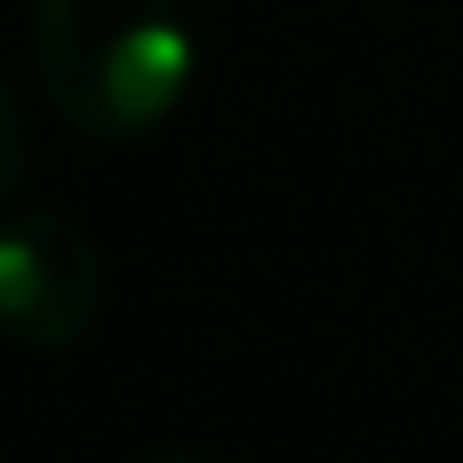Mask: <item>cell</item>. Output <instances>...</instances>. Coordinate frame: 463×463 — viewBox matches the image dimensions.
<instances>
[{
	"instance_id": "1",
	"label": "cell",
	"mask_w": 463,
	"mask_h": 463,
	"mask_svg": "<svg viewBox=\"0 0 463 463\" xmlns=\"http://www.w3.org/2000/svg\"><path fill=\"white\" fill-rule=\"evenodd\" d=\"M34 82L89 144H137L184 102L198 42L184 0H34Z\"/></svg>"
},
{
	"instance_id": "2",
	"label": "cell",
	"mask_w": 463,
	"mask_h": 463,
	"mask_svg": "<svg viewBox=\"0 0 463 463\" xmlns=\"http://www.w3.org/2000/svg\"><path fill=\"white\" fill-rule=\"evenodd\" d=\"M109 266L82 218L21 204L0 218V334L21 347H75L102 314Z\"/></svg>"
},
{
	"instance_id": "3",
	"label": "cell",
	"mask_w": 463,
	"mask_h": 463,
	"mask_svg": "<svg viewBox=\"0 0 463 463\" xmlns=\"http://www.w3.org/2000/svg\"><path fill=\"white\" fill-rule=\"evenodd\" d=\"M28 164H34L28 109H21L14 82L0 75V204H14V198H21V184H28Z\"/></svg>"
},
{
	"instance_id": "4",
	"label": "cell",
	"mask_w": 463,
	"mask_h": 463,
	"mask_svg": "<svg viewBox=\"0 0 463 463\" xmlns=\"http://www.w3.org/2000/svg\"><path fill=\"white\" fill-rule=\"evenodd\" d=\"M123 463H218L204 449H144V457H123Z\"/></svg>"
}]
</instances>
